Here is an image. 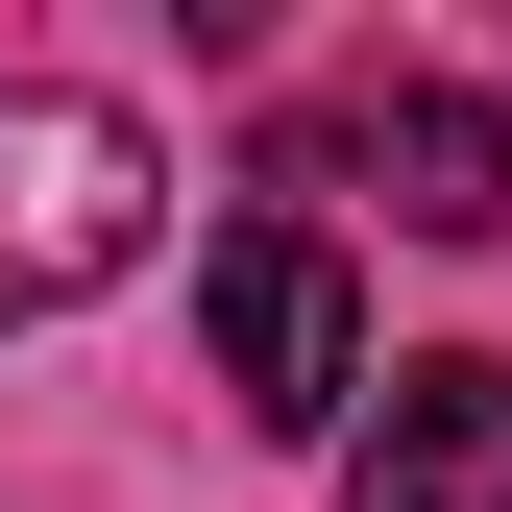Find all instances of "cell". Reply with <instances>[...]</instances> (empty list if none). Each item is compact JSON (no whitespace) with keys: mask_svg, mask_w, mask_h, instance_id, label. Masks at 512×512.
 I'll list each match as a JSON object with an SVG mask.
<instances>
[{"mask_svg":"<svg viewBox=\"0 0 512 512\" xmlns=\"http://www.w3.org/2000/svg\"><path fill=\"white\" fill-rule=\"evenodd\" d=\"M147 220H171L147 122L74 98V74H0V342L74 317V293H122V269H147Z\"/></svg>","mask_w":512,"mask_h":512,"instance_id":"obj_1","label":"cell"},{"mask_svg":"<svg viewBox=\"0 0 512 512\" xmlns=\"http://www.w3.org/2000/svg\"><path fill=\"white\" fill-rule=\"evenodd\" d=\"M196 317H220V391H244V439H317V415L366 391V317H342V244H317V220H220Z\"/></svg>","mask_w":512,"mask_h":512,"instance_id":"obj_2","label":"cell"},{"mask_svg":"<svg viewBox=\"0 0 512 512\" xmlns=\"http://www.w3.org/2000/svg\"><path fill=\"white\" fill-rule=\"evenodd\" d=\"M317 147H342V171H391V220H415V244H488V220H512V122H488L464 74H366ZM317 147H293V171H317Z\"/></svg>","mask_w":512,"mask_h":512,"instance_id":"obj_3","label":"cell"},{"mask_svg":"<svg viewBox=\"0 0 512 512\" xmlns=\"http://www.w3.org/2000/svg\"><path fill=\"white\" fill-rule=\"evenodd\" d=\"M342 512H512V366H391V415L342 439Z\"/></svg>","mask_w":512,"mask_h":512,"instance_id":"obj_4","label":"cell"}]
</instances>
